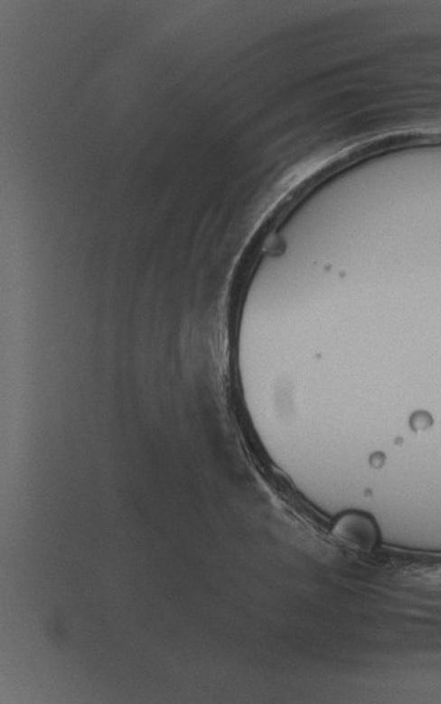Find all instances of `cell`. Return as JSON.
Returning <instances> with one entry per match:
<instances>
[{
	"mask_svg": "<svg viewBox=\"0 0 441 704\" xmlns=\"http://www.w3.org/2000/svg\"><path fill=\"white\" fill-rule=\"evenodd\" d=\"M338 534L358 548H369L374 544V526L361 513H346L337 523Z\"/></svg>",
	"mask_w": 441,
	"mask_h": 704,
	"instance_id": "cell-1",
	"label": "cell"
}]
</instances>
